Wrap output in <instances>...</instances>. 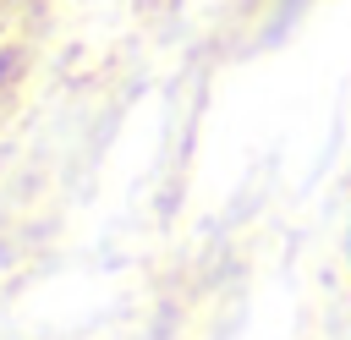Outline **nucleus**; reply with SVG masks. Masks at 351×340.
Listing matches in <instances>:
<instances>
[{"instance_id": "1", "label": "nucleus", "mask_w": 351, "mask_h": 340, "mask_svg": "<svg viewBox=\"0 0 351 340\" xmlns=\"http://www.w3.org/2000/svg\"><path fill=\"white\" fill-rule=\"evenodd\" d=\"M346 269H351V230H346Z\"/></svg>"}]
</instances>
